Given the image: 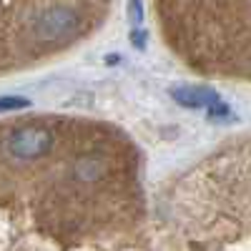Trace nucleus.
Returning <instances> with one entry per match:
<instances>
[{"mask_svg": "<svg viewBox=\"0 0 251 251\" xmlns=\"http://www.w3.org/2000/svg\"><path fill=\"white\" fill-rule=\"evenodd\" d=\"M80 28V15L66 5H48L30 15V33L38 43H58Z\"/></svg>", "mask_w": 251, "mask_h": 251, "instance_id": "obj_1", "label": "nucleus"}, {"mask_svg": "<svg viewBox=\"0 0 251 251\" xmlns=\"http://www.w3.org/2000/svg\"><path fill=\"white\" fill-rule=\"evenodd\" d=\"M171 96L183 108H208L221 100L219 93H214L211 88H176L171 91Z\"/></svg>", "mask_w": 251, "mask_h": 251, "instance_id": "obj_4", "label": "nucleus"}, {"mask_svg": "<svg viewBox=\"0 0 251 251\" xmlns=\"http://www.w3.org/2000/svg\"><path fill=\"white\" fill-rule=\"evenodd\" d=\"M131 40H133V43H136L138 48H143V33H141V30H136V33L131 35Z\"/></svg>", "mask_w": 251, "mask_h": 251, "instance_id": "obj_7", "label": "nucleus"}, {"mask_svg": "<svg viewBox=\"0 0 251 251\" xmlns=\"http://www.w3.org/2000/svg\"><path fill=\"white\" fill-rule=\"evenodd\" d=\"M228 113H231V108H228L226 103H221V100L214 103V106H208V118H211V121L214 118H226Z\"/></svg>", "mask_w": 251, "mask_h": 251, "instance_id": "obj_6", "label": "nucleus"}, {"mask_svg": "<svg viewBox=\"0 0 251 251\" xmlns=\"http://www.w3.org/2000/svg\"><path fill=\"white\" fill-rule=\"evenodd\" d=\"M23 108H30V100L28 98H20V96H3V98H0V113L23 111Z\"/></svg>", "mask_w": 251, "mask_h": 251, "instance_id": "obj_5", "label": "nucleus"}, {"mask_svg": "<svg viewBox=\"0 0 251 251\" xmlns=\"http://www.w3.org/2000/svg\"><path fill=\"white\" fill-rule=\"evenodd\" d=\"M106 171H108L106 161L98 158V156H93V153H83V156H78V158L73 161V176H75L78 181H83V183H96V181H100L103 176H106Z\"/></svg>", "mask_w": 251, "mask_h": 251, "instance_id": "obj_3", "label": "nucleus"}, {"mask_svg": "<svg viewBox=\"0 0 251 251\" xmlns=\"http://www.w3.org/2000/svg\"><path fill=\"white\" fill-rule=\"evenodd\" d=\"M53 149V133L40 126H23L8 136V153L20 161H33Z\"/></svg>", "mask_w": 251, "mask_h": 251, "instance_id": "obj_2", "label": "nucleus"}]
</instances>
